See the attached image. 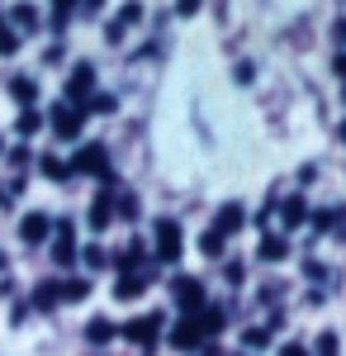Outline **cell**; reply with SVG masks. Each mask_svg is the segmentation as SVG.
<instances>
[{"instance_id":"ffe728a7","label":"cell","mask_w":346,"mask_h":356,"mask_svg":"<svg viewBox=\"0 0 346 356\" xmlns=\"http://www.w3.org/2000/svg\"><path fill=\"white\" fill-rule=\"evenodd\" d=\"M90 295V280H67L62 285V300H85Z\"/></svg>"},{"instance_id":"1f68e13d","label":"cell","mask_w":346,"mask_h":356,"mask_svg":"<svg viewBox=\"0 0 346 356\" xmlns=\"http://www.w3.org/2000/svg\"><path fill=\"white\" fill-rule=\"evenodd\" d=\"M176 10H181V15H195V10H199V0H181Z\"/></svg>"},{"instance_id":"7c38bea8","label":"cell","mask_w":346,"mask_h":356,"mask_svg":"<svg viewBox=\"0 0 346 356\" xmlns=\"http://www.w3.org/2000/svg\"><path fill=\"white\" fill-rule=\"evenodd\" d=\"M109 219H114V200H109V195H100V200L90 204V228H95V233H105Z\"/></svg>"},{"instance_id":"277c9868","label":"cell","mask_w":346,"mask_h":356,"mask_svg":"<svg viewBox=\"0 0 346 356\" xmlns=\"http://www.w3.org/2000/svg\"><path fill=\"white\" fill-rule=\"evenodd\" d=\"M157 257L161 261H176L181 257V223H171V219L157 223Z\"/></svg>"},{"instance_id":"83f0119b","label":"cell","mask_w":346,"mask_h":356,"mask_svg":"<svg viewBox=\"0 0 346 356\" xmlns=\"http://www.w3.org/2000/svg\"><path fill=\"white\" fill-rule=\"evenodd\" d=\"M85 266H105V252L100 247H85Z\"/></svg>"},{"instance_id":"7a4b0ae2","label":"cell","mask_w":346,"mask_h":356,"mask_svg":"<svg viewBox=\"0 0 346 356\" xmlns=\"http://www.w3.org/2000/svg\"><path fill=\"white\" fill-rule=\"evenodd\" d=\"M48 233H53V219H48L43 209H33V214H24V219H19V238H24L28 247L48 243Z\"/></svg>"},{"instance_id":"52a82bcc","label":"cell","mask_w":346,"mask_h":356,"mask_svg":"<svg viewBox=\"0 0 346 356\" xmlns=\"http://www.w3.org/2000/svg\"><path fill=\"white\" fill-rule=\"evenodd\" d=\"M171 342H176L181 352H190V347H199V342H204V328H199V314H190V318H181V323L171 328Z\"/></svg>"},{"instance_id":"e575fe53","label":"cell","mask_w":346,"mask_h":356,"mask_svg":"<svg viewBox=\"0 0 346 356\" xmlns=\"http://www.w3.org/2000/svg\"><path fill=\"white\" fill-rule=\"evenodd\" d=\"M337 38H342V43H346V19H342V24H337Z\"/></svg>"},{"instance_id":"5b68a950","label":"cell","mask_w":346,"mask_h":356,"mask_svg":"<svg viewBox=\"0 0 346 356\" xmlns=\"http://www.w3.org/2000/svg\"><path fill=\"white\" fill-rule=\"evenodd\" d=\"M171 290H176V304H181L186 314H199V309H204V285H199V280L181 275V280H176Z\"/></svg>"},{"instance_id":"d4e9b609","label":"cell","mask_w":346,"mask_h":356,"mask_svg":"<svg viewBox=\"0 0 346 356\" xmlns=\"http://www.w3.org/2000/svg\"><path fill=\"white\" fill-rule=\"evenodd\" d=\"M318 356H337V337H332V332H322V337H318Z\"/></svg>"},{"instance_id":"9c48e42d","label":"cell","mask_w":346,"mask_h":356,"mask_svg":"<svg viewBox=\"0 0 346 356\" xmlns=\"http://www.w3.org/2000/svg\"><path fill=\"white\" fill-rule=\"evenodd\" d=\"M157 328H161V318L152 314V318H138V323H124V337H129V342H138V347H152V342H157Z\"/></svg>"},{"instance_id":"cb8c5ba5","label":"cell","mask_w":346,"mask_h":356,"mask_svg":"<svg viewBox=\"0 0 346 356\" xmlns=\"http://www.w3.org/2000/svg\"><path fill=\"white\" fill-rule=\"evenodd\" d=\"M138 19H142V5H133V0H129V5L119 10V24L129 29V24H138Z\"/></svg>"},{"instance_id":"d590c367","label":"cell","mask_w":346,"mask_h":356,"mask_svg":"<svg viewBox=\"0 0 346 356\" xmlns=\"http://www.w3.org/2000/svg\"><path fill=\"white\" fill-rule=\"evenodd\" d=\"M81 5H85V10H100V0H81Z\"/></svg>"},{"instance_id":"484cf974","label":"cell","mask_w":346,"mask_h":356,"mask_svg":"<svg viewBox=\"0 0 346 356\" xmlns=\"http://www.w3.org/2000/svg\"><path fill=\"white\" fill-rule=\"evenodd\" d=\"M119 214H124V219H138V200H133V195L119 200Z\"/></svg>"},{"instance_id":"2e32d148","label":"cell","mask_w":346,"mask_h":356,"mask_svg":"<svg viewBox=\"0 0 346 356\" xmlns=\"http://www.w3.org/2000/svg\"><path fill=\"white\" fill-rule=\"evenodd\" d=\"M38 171L48 176V181H67L72 171H67V162H57V157H38Z\"/></svg>"},{"instance_id":"f1b7e54d","label":"cell","mask_w":346,"mask_h":356,"mask_svg":"<svg viewBox=\"0 0 346 356\" xmlns=\"http://www.w3.org/2000/svg\"><path fill=\"white\" fill-rule=\"evenodd\" d=\"M90 110H100V114H109V110H114V100H109V95H95V100H90Z\"/></svg>"},{"instance_id":"9a60e30c","label":"cell","mask_w":346,"mask_h":356,"mask_svg":"<svg viewBox=\"0 0 346 356\" xmlns=\"http://www.w3.org/2000/svg\"><path fill=\"white\" fill-rule=\"evenodd\" d=\"M10 95H15L19 105H33V95H38V90H33V81H28V76H15V81H10Z\"/></svg>"},{"instance_id":"ba28073f","label":"cell","mask_w":346,"mask_h":356,"mask_svg":"<svg viewBox=\"0 0 346 356\" xmlns=\"http://www.w3.org/2000/svg\"><path fill=\"white\" fill-rule=\"evenodd\" d=\"M53 228H57L53 261H57V266H72V261H76V238H72V223H53Z\"/></svg>"},{"instance_id":"5bb4252c","label":"cell","mask_w":346,"mask_h":356,"mask_svg":"<svg viewBox=\"0 0 346 356\" xmlns=\"http://www.w3.org/2000/svg\"><path fill=\"white\" fill-rule=\"evenodd\" d=\"M285 257H290V243L285 238H266L261 243V261H285Z\"/></svg>"},{"instance_id":"d6986e66","label":"cell","mask_w":346,"mask_h":356,"mask_svg":"<svg viewBox=\"0 0 346 356\" xmlns=\"http://www.w3.org/2000/svg\"><path fill=\"white\" fill-rule=\"evenodd\" d=\"M199 252H204V257H223V238H218V233H204V238H199Z\"/></svg>"},{"instance_id":"603a6c76","label":"cell","mask_w":346,"mask_h":356,"mask_svg":"<svg viewBox=\"0 0 346 356\" xmlns=\"http://www.w3.org/2000/svg\"><path fill=\"white\" fill-rule=\"evenodd\" d=\"M199 328H204V337H209V332H218V328H223V314H218V309H204Z\"/></svg>"},{"instance_id":"7402d4cb","label":"cell","mask_w":346,"mask_h":356,"mask_svg":"<svg viewBox=\"0 0 346 356\" xmlns=\"http://www.w3.org/2000/svg\"><path fill=\"white\" fill-rule=\"evenodd\" d=\"M15 129H19V134H38V129H43V119H38V114H33V110H24V114H19V124H15Z\"/></svg>"},{"instance_id":"8992f818","label":"cell","mask_w":346,"mask_h":356,"mask_svg":"<svg viewBox=\"0 0 346 356\" xmlns=\"http://www.w3.org/2000/svg\"><path fill=\"white\" fill-rule=\"evenodd\" d=\"M48 119H53V134L57 138H76L81 134V110H76V105H53Z\"/></svg>"},{"instance_id":"30bf717a","label":"cell","mask_w":346,"mask_h":356,"mask_svg":"<svg viewBox=\"0 0 346 356\" xmlns=\"http://www.w3.org/2000/svg\"><path fill=\"white\" fill-rule=\"evenodd\" d=\"M142 290H147V275H138V271H124L114 280V300H138Z\"/></svg>"},{"instance_id":"3957f363","label":"cell","mask_w":346,"mask_h":356,"mask_svg":"<svg viewBox=\"0 0 346 356\" xmlns=\"http://www.w3.org/2000/svg\"><path fill=\"white\" fill-rule=\"evenodd\" d=\"M67 171H90V176H109V166H105V147H100V143L81 147L76 157H72V166H67Z\"/></svg>"},{"instance_id":"8d00e7d4","label":"cell","mask_w":346,"mask_h":356,"mask_svg":"<svg viewBox=\"0 0 346 356\" xmlns=\"http://www.w3.org/2000/svg\"><path fill=\"white\" fill-rule=\"evenodd\" d=\"M342 143H346V124H342Z\"/></svg>"},{"instance_id":"8fae6325","label":"cell","mask_w":346,"mask_h":356,"mask_svg":"<svg viewBox=\"0 0 346 356\" xmlns=\"http://www.w3.org/2000/svg\"><path fill=\"white\" fill-rule=\"evenodd\" d=\"M242 219H247L242 204H223V209H218V223H213V233L228 238V233H238V228H242Z\"/></svg>"},{"instance_id":"f546056e","label":"cell","mask_w":346,"mask_h":356,"mask_svg":"<svg viewBox=\"0 0 346 356\" xmlns=\"http://www.w3.org/2000/svg\"><path fill=\"white\" fill-rule=\"evenodd\" d=\"M15 48H19V38L15 33H0V53H15Z\"/></svg>"},{"instance_id":"4fadbf2b","label":"cell","mask_w":346,"mask_h":356,"mask_svg":"<svg viewBox=\"0 0 346 356\" xmlns=\"http://www.w3.org/2000/svg\"><path fill=\"white\" fill-rule=\"evenodd\" d=\"M57 300H62V285H53V280H43V285L33 290V304H38V309H53Z\"/></svg>"},{"instance_id":"d6a6232c","label":"cell","mask_w":346,"mask_h":356,"mask_svg":"<svg viewBox=\"0 0 346 356\" xmlns=\"http://www.w3.org/2000/svg\"><path fill=\"white\" fill-rule=\"evenodd\" d=\"M332 72H337V76H346V53H337V62H332Z\"/></svg>"},{"instance_id":"4316f807","label":"cell","mask_w":346,"mask_h":356,"mask_svg":"<svg viewBox=\"0 0 346 356\" xmlns=\"http://www.w3.org/2000/svg\"><path fill=\"white\" fill-rule=\"evenodd\" d=\"M266 337H270L266 328H252V332H247V347H266Z\"/></svg>"},{"instance_id":"74e56055","label":"cell","mask_w":346,"mask_h":356,"mask_svg":"<svg viewBox=\"0 0 346 356\" xmlns=\"http://www.w3.org/2000/svg\"><path fill=\"white\" fill-rule=\"evenodd\" d=\"M342 100H346V95H342Z\"/></svg>"},{"instance_id":"e0dca14e","label":"cell","mask_w":346,"mask_h":356,"mask_svg":"<svg viewBox=\"0 0 346 356\" xmlns=\"http://www.w3.org/2000/svg\"><path fill=\"white\" fill-rule=\"evenodd\" d=\"M304 214H308V209H304V200H285V223H290V228H299Z\"/></svg>"},{"instance_id":"44dd1931","label":"cell","mask_w":346,"mask_h":356,"mask_svg":"<svg viewBox=\"0 0 346 356\" xmlns=\"http://www.w3.org/2000/svg\"><path fill=\"white\" fill-rule=\"evenodd\" d=\"M15 24L33 29V24H38V10H33V5H15Z\"/></svg>"},{"instance_id":"6da1fadb","label":"cell","mask_w":346,"mask_h":356,"mask_svg":"<svg viewBox=\"0 0 346 356\" xmlns=\"http://www.w3.org/2000/svg\"><path fill=\"white\" fill-rule=\"evenodd\" d=\"M90 90H95V67H90V62H81L76 72H72V81H67V105H76V110H81Z\"/></svg>"},{"instance_id":"4dcf8cb0","label":"cell","mask_w":346,"mask_h":356,"mask_svg":"<svg viewBox=\"0 0 346 356\" xmlns=\"http://www.w3.org/2000/svg\"><path fill=\"white\" fill-rule=\"evenodd\" d=\"M72 5H76V0H53V10H57V19H67V15H72Z\"/></svg>"},{"instance_id":"836d02e7","label":"cell","mask_w":346,"mask_h":356,"mask_svg":"<svg viewBox=\"0 0 346 356\" xmlns=\"http://www.w3.org/2000/svg\"><path fill=\"white\" fill-rule=\"evenodd\" d=\"M280 356H308V352H304L299 342H290V347H285V352H280Z\"/></svg>"},{"instance_id":"ac0fdd59","label":"cell","mask_w":346,"mask_h":356,"mask_svg":"<svg viewBox=\"0 0 346 356\" xmlns=\"http://www.w3.org/2000/svg\"><path fill=\"white\" fill-rule=\"evenodd\" d=\"M85 337H90V342H109V337H114V323H105V318H95V323L85 328Z\"/></svg>"}]
</instances>
